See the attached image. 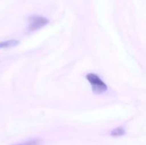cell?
Returning a JSON list of instances; mask_svg holds the SVG:
<instances>
[{"label":"cell","mask_w":146,"mask_h":145,"mask_svg":"<svg viewBox=\"0 0 146 145\" xmlns=\"http://www.w3.org/2000/svg\"><path fill=\"white\" fill-rule=\"evenodd\" d=\"M86 78L90 82L92 88V91L95 94H103L108 90L106 84L94 73H88L86 75Z\"/></svg>","instance_id":"cell-1"},{"label":"cell","mask_w":146,"mask_h":145,"mask_svg":"<svg viewBox=\"0 0 146 145\" xmlns=\"http://www.w3.org/2000/svg\"><path fill=\"white\" fill-rule=\"evenodd\" d=\"M40 144H41V140L39 139H31L18 145H40Z\"/></svg>","instance_id":"cell-5"},{"label":"cell","mask_w":146,"mask_h":145,"mask_svg":"<svg viewBox=\"0 0 146 145\" xmlns=\"http://www.w3.org/2000/svg\"><path fill=\"white\" fill-rule=\"evenodd\" d=\"M29 30L30 31H36V30L42 28L48 23V20L46 18L38 15L31 16L29 18Z\"/></svg>","instance_id":"cell-2"},{"label":"cell","mask_w":146,"mask_h":145,"mask_svg":"<svg viewBox=\"0 0 146 145\" xmlns=\"http://www.w3.org/2000/svg\"><path fill=\"white\" fill-rule=\"evenodd\" d=\"M125 134V130L123 127H119L111 131V135L112 136H121Z\"/></svg>","instance_id":"cell-4"},{"label":"cell","mask_w":146,"mask_h":145,"mask_svg":"<svg viewBox=\"0 0 146 145\" xmlns=\"http://www.w3.org/2000/svg\"><path fill=\"white\" fill-rule=\"evenodd\" d=\"M19 44V41L16 39L8 40V41H5L0 43V48H10V47H14L18 45Z\"/></svg>","instance_id":"cell-3"}]
</instances>
